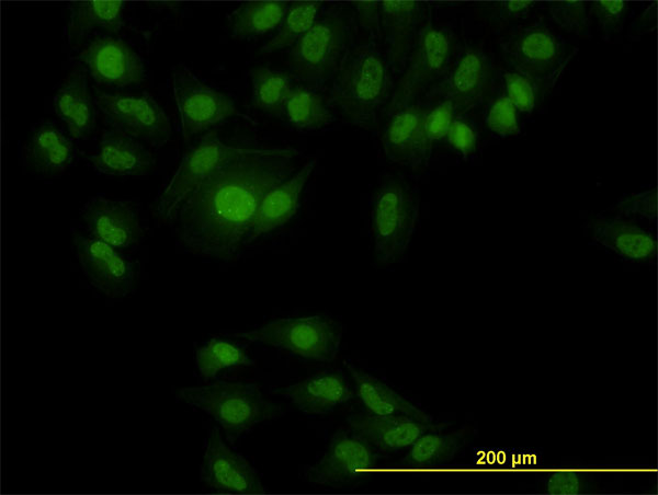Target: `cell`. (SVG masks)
<instances>
[{
  "label": "cell",
  "mask_w": 658,
  "mask_h": 495,
  "mask_svg": "<svg viewBox=\"0 0 658 495\" xmlns=\"http://www.w3.org/2000/svg\"><path fill=\"white\" fill-rule=\"evenodd\" d=\"M348 425L376 450L398 452L407 450L424 433L443 429L447 424L423 423L409 416H379L365 412L352 414L348 418Z\"/></svg>",
  "instance_id": "cell-18"
},
{
  "label": "cell",
  "mask_w": 658,
  "mask_h": 495,
  "mask_svg": "<svg viewBox=\"0 0 658 495\" xmlns=\"http://www.w3.org/2000/svg\"><path fill=\"white\" fill-rule=\"evenodd\" d=\"M76 157L72 141L53 122L35 126L23 148L26 166L45 176L63 173Z\"/></svg>",
  "instance_id": "cell-23"
},
{
  "label": "cell",
  "mask_w": 658,
  "mask_h": 495,
  "mask_svg": "<svg viewBox=\"0 0 658 495\" xmlns=\"http://www.w3.org/2000/svg\"><path fill=\"white\" fill-rule=\"evenodd\" d=\"M72 243L77 260L90 281L110 298L131 293L138 280L137 263L118 249L79 232H73Z\"/></svg>",
  "instance_id": "cell-13"
},
{
  "label": "cell",
  "mask_w": 658,
  "mask_h": 495,
  "mask_svg": "<svg viewBox=\"0 0 658 495\" xmlns=\"http://www.w3.org/2000/svg\"><path fill=\"white\" fill-rule=\"evenodd\" d=\"M79 61L92 79L102 85L125 88L143 82L144 62L125 42L114 37H97L79 54Z\"/></svg>",
  "instance_id": "cell-16"
},
{
  "label": "cell",
  "mask_w": 658,
  "mask_h": 495,
  "mask_svg": "<svg viewBox=\"0 0 658 495\" xmlns=\"http://www.w3.org/2000/svg\"><path fill=\"white\" fill-rule=\"evenodd\" d=\"M195 364L204 379L235 367H250L254 360L239 344L222 337H212L195 352Z\"/></svg>",
  "instance_id": "cell-34"
},
{
  "label": "cell",
  "mask_w": 658,
  "mask_h": 495,
  "mask_svg": "<svg viewBox=\"0 0 658 495\" xmlns=\"http://www.w3.org/2000/svg\"><path fill=\"white\" fill-rule=\"evenodd\" d=\"M384 53L393 71H401L426 19V4L419 1H382Z\"/></svg>",
  "instance_id": "cell-19"
},
{
  "label": "cell",
  "mask_w": 658,
  "mask_h": 495,
  "mask_svg": "<svg viewBox=\"0 0 658 495\" xmlns=\"http://www.w3.org/2000/svg\"><path fill=\"white\" fill-rule=\"evenodd\" d=\"M390 70L374 41L352 45L333 77L331 102L351 124L377 128L394 90Z\"/></svg>",
  "instance_id": "cell-2"
},
{
  "label": "cell",
  "mask_w": 658,
  "mask_h": 495,
  "mask_svg": "<svg viewBox=\"0 0 658 495\" xmlns=\"http://www.w3.org/2000/svg\"><path fill=\"white\" fill-rule=\"evenodd\" d=\"M351 7L359 26L367 32L371 37H378L382 32L381 2L356 1L352 2Z\"/></svg>",
  "instance_id": "cell-44"
},
{
  "label": "cell",
  "mask_w": 658,
  "mask_h": 495,
  "mask_svg": "<svg viewBox=\"0 0 658 495\" xmlns=\"http://www.w3.org/2000/svg\"><path fill=\"white\" fill-rule=\"evenodd\" d=\"M345 368L354 383L355 395L367 413L379 416H409L423 423L433 418L385 382L351 362Z\"/></svg>",
  "instance_id": "cell-25"
},
{
  "label": "cell",
  "mask_w": 658,
  "mask_h": 495,
  "mask_svg": "<svg viewBox=\"0 0 658 495\" xmlns=\"http://www.w3.org/2000/svg\"><path fill=\"white\" fill-rule=\"evenodd\" d=\"M434 429L424 433L408 449L401 463L415 468L432 467L451 462L464 446V430L442 433Z\"/></svg>",
  "instance_id": "cell-30"
},
{
  "label": "cell",
  "mask_w": 658,
  "mask_h": 495,
  "mask_svg": "<svg viewBox=\"0 0 658 495\" xmlns=\"http://www.w3.org/2000/svg\"><path fill=\"white\" fill-rule=\"evenodd\" d=\"M352 19L333 5L320 14L311 27L292 46L291 73L305 87L319 89L333 79L352 47Z\"/></svg>",
  "instance_id": "cell-4"
},
{
  "label": "cell",
  "mask_w": 658,
  "mask_h": 495,
  "mask_svg": "<svg viewBox=\"0 0 658 495\" xmlns=\"http://www.w3.org/2000/svg\"><path fill=\"white\" fill-rule=\"evenodd\" d=\"M544 491L551 495H575L590 490L588 476L572 469L549 471L543 480Z\"/></svg>",
  "instance_id": "cell-41"
},
{
  "label": "cell",
  "mask_w": 658,
  "mask_h": 495,
  "mask_svg": "<svg viewBox=\"0 0 658 495\" xmlns=\"http://www.w3.org/2000/svg\"><path fill=\"white\" fill-rule=\"evenodd\" d=\"M235 337L287 350L304 359L330 362L339 352L342 329L322 314L280 318Z\"/></svg>",
  "instance_id": "cell-6"
},
{
  "label": "cell",
  "mask_w": 658,
  "mask_h": 495,
  "mask_svg": "<svg viewBox=\"0 0 658 495\" xmlns=\"http://www.w3.org/2000/svg\"><path fill=\"white\" fill-rule=\"evenodd\" d=\"M283 1H248L227 14V26L235 38L262 35L281 25L288 8Z\"/></svg>",
  "instance_id": "cell-29"
},
{
  "label": "cell",
  "mask_w": 658,
  "mask_h": 495,
  "mask_svg": "<svg viewBox=\"0 0 658 495\" xmlns=\"http://www.w3.org/2000/svg\"><path fill=\"white\" fill-rule=\"evenodd\" d=\"M322 3L318 1H296L288 4L277 33L260 49L262 54L293 46L314 24Z\"/></svg>",
  "instance_id": "cell-36"
},
{
  "label": "cell",
  "mask_w": 658,
  "mask_h": 495,
  "mask_svg": "<svg viewBox=\"0 0 658 495\" xmlns=\"http://www.w3.org/2000/svg\"><path fill=\"white\" fill-rule=\"evenodd\" d=\"M95 102L89 91L84 70L69 72L54 96L57 116L66 124L72 139L88 138L95 127Z\"/></svg>",
  "instance_id": "cell-24"
},
{
  "label": "cell",
  "mask_w": 658,
  "mask_h": 495,
  "mask_svg": "<svg viewBox=\"0 0 658 495\" xmlns=\"http://www.w3.org/2000/svg\"><path fill=\"white\" fill-rule=\"evenodd\" d=\"M146 4L156 10H169V11H178L182 7V2L179 1H148Z\"/></svg>",
  "instance_id": "cell-45"
},
{
  "label": "cell",
  "mask_w": 658,
  "mask_h": 495,
  "mask_svg": "<svg viewBox=\"0 0 658 495\" xmlns=\"http://www.w3.org/2000/svg\"><path fill=\"white\" fill-rule=\"evenodd\" d=\"M454 34L430 21L420 27L405 70L394 87L385 116L410 105L447 72L455 54Z\"/></svg>",
  "instance_id": "cell-7"
},
{
  "label": "cell",
  "mask_w": 658,
  "mask_h": 495,
  "mask_svg": "<svg viewBox=\"0 0 658 495\" xmlns=\"http://www.w3.org/2000/svg\"><path fill=\"white\" fill-rule=\"evenodd\" d=\"M95 106L113 129L161 147L172 134L164 110L148 93H107L97 90Z\"/></svg>",
  "instance_id": "cell-10"
},
{
  "label": "cell",
  "mask_w": 658,
  "mask_h": 495,
  "mask_svg": "<svg viewBox=\"0 0 658 495\" xmlns=\"http://www.w3.org/2000/svg\"><path fill=\"white\" fill-rule=\"evenodd\" d=\"M418 196L400 176L387 175L374 193L371 206V233L375 258L388 265L406 252L416 229Z\"/></svg>",
  "instance_id": "cell-5"
},
{
  "label": "cell",
  "mask_w": 658,
  "mask_h": 495,
  "mask_svg": "<svg viewBox=\"0 0 658 495\" xmlns=\"http://www.w3.org/2000/svg\"><path fill=\"white\" fill-rule=\"evenodd\" d=\"M282 117L298 130H316L333 119L324 96L305 85H293L285 101Z\"/></svg>",
  "instance_id": "cell-31"
},
{
  "label": "cell",
  "mask_w": 658,
  "mask_h": 495,
  "mask_svg": "<svg viewBox=\"0 0 658 495\" xmlns=\"http://www.w3.org/2000/svg\"><path fill=\"white\" fill-rule=\"evenodd\" d=\"M615 209L623 215H637L653 220L657 216V192L649 188L623 196L616 203Z\"/></svg>",
  "instance_id": "cell-42"
},
{
  "label": "cell",
  "mask_w": 658,
  "mask_h": 495,
  "mask_svg": "<svg viewBox=\"0 0 658 495\" xmlns=\"http://www.w3.org/2000/svg\"><path fill=\"white\" fill-rule=\"evenodd\" d=\"M552 20L564 31L585 35L589 30L588 3L585 1H552L547 4Z\"/></svg>",
  "instance_id": "cell-37"
},
{
  "label": "cell",
  "mask_w": 658,
  "mask_h": 495,
  "mask_svg": "<svg viewBox=\"0 0 658 495\" xmlns=\"http://www.w3.org/2000/svg\"><path fill=\"white\" fill-rule=\"evenodd\" d=\"M251 77V102L256 110L281 118L290 91L293 88L287 72L266 66L253 68Z\"/></svg>",
  "instance_id": "cell-32"
},
{
  "label": "cell",
  "mask_w": 658,
  "mask_h": 495,
  "mask_svg": "<svg viewBox=\"0 0 658 495\" xmlns=\"http://www.w3.org/2000/svg\"><path fill=\"white\" fill-rule=\"evenodd\" d=\"M376 449L352 429H341L330 439L324 456L305 472L314 485L340 487L359 482L377 463Z\"/></svg>",
  "instance_id": "cell-11"
},
{
  "label": "cell",
  "mask_w": 658,
  "mask_h": 495,
  "mask_svg": "<svg viewBox=\"0 0 658 495\" xmlns=\"http://www.w3.org/2000/svg\"><path fill=\"white\" fill-rule=\"evenodd\" d=\"M535 5V1H491L480 2L477 8L490 25L501 28L525 18Z\"/></svg>",
  "instance_id": "cell-40"
},
{
  "label": "cell",
  "mask_w": 658,
  "mask_h": 495,
  "mask_svg": "<svg viewBox=\"0 0 658 495\" xmlns=\"http://www.w3.org/2000/svg\"><path fill=\"white\" fill-rule=\"evenodd\" d=\"M296 156L291 147H253L207 176L177 211L181 244L198 256L236 257L262 197L292 175Z\"/></svg>",
  "instance_id": "cell-1"
},
{
  "label": "cell",
  "mask_w": 658,
  "mask_h": 495,
  "mask_svg": "<svg viewBox=\"0 0 658 495\" xmlns=\"http://www.w3.org/2000/svg\"><path fill=\"white\" fill-rule=\"evenodd\" d=\"M485 122L499 136H515L520 133L519 111L506 94L497 96L490 103Z\"/></svg>",
  "instance_id": "cell-39"
},
{
  "label": "cell",
  "mask_w": 658,
  "mask_h": 495,
  "mask_svg": "<svg viewBox=\"0 0 658 495\" xmlns=\"http://www.w3.org/2000/svg\"><path fill=\"white\" fill-rule=\"evenodd\" d=\"M65 34L69 45H79L94 28L117 33L123 26L124 1H72Z\"/></svg>",
  "instance_id": "cell-28"
},
{
  "label": "cell",
  "mask_w": 658,
  "mask_h": 495,
  "mask_svg": "<svg viewBox=\"0 0 658 495\" xmlns=\"http://www.w3.org/2000/svg\"><path fill=\"white\" fill-rule=\"evenodd\" d=\"M424 108L426 105L415 102L385 116L381 142L385 156L392 162L412 169Z\"/></svg>",
  "instance_id": "cell-27"
},
{
  "label": "cell",
  "mask_w": 658,
  "mask_h": 495,
  "mask_svg": "<svg viewBox=\"0 0 658 495\" xmlns=\"http://www.w3.org/2000/svg\"><path fill=\"white\" fill-rule=\"evenodd\" d=\"M315 165V159L308 160L298 171L264 194L257 209L247 242L254 241L284 226L295 216L302 193Z\"/></svg>",
  "instance_id": "cell-21"
},
{
  "label": "cell",
  "mask_w": 658,
  "mask_h": 495,
  "mask_svg": "<svg viewBox=\"0 0 658 495\" xmlns=\"http://www.w3.org/2000/svg\"><path fill=\"white\" fill-rule=\"evenodd\" d=\"M628 11L627 1H592L588 3L589 16H593L603 37L622 32Z\"/></svg>",
  "instance_id": "cell-38"
},
{
  "label": "cell",
  "mask_w": 658,
  "mask_h": 495,
  "mask_svg": "<svg viewBox=\"0 0 658 495\" xmlns=\"http://www.w3.org/2000/svg\"><path fill=\"white\" fill-rule=\"evenodd\" d=\"M458 113L461 112L455 103L449 99L436 100L434 104L424 108L412 170L417 171L427 165L434 143L446 138L451 124Z\"/></svg>",
  "instance_id": "cell-33"
},
{
  "label": "cell",
  "mask_w": 658,
  "mask_h": 495,
  "mask_svg": "<svg viewBox=\"0 0 658 495\" xmlns=\"http://www.w3.org/2000/svg\"><path fill=\"white\" fill-rule=\"evenodd\" d=\"M282 395L303 413L321 415L352 400L355 392L344 373L326 370L287 385Z\"/></svg>",
  "instance_id": "cell-22"
},
{
  "label": "cell",
  "mask_w": 658,
  "mask_h": 495,
  "mask_svg": "<svg viewBox=\"0 0 658 495\" xmlns=\"http://www.w3.org/2000/svg\"><path fill=\"white\" fill-rule=\"evenodd\" d=\"M177 396L213 417L230 439L281 414V407L266 399L259 385L249 382L217 381L181 388Z\"/></svg>",
  "instance_id": "cell-3"
},
{
  "label": "cell",
  "mask_w": 658,
  "mask_h": 495,
  "mask_svg": "<svg viewBox=\"0 0 658 495\" xmlns=\"http://www.w3.org/2000/svg\"><path fill=\"white\" fill-rule=\"evenodd\" d=\"M561 73L557 72L549 77L538 78L514 70L503 71L506 95L519 112L532 113L542 104Z\"/></svg>",
  "instance_id": "cell-35"
},
{
  "label": "cell",
  "mask_w": 658,
  "mask_h": 495,
  "mask_svg": "<svg viewBox=\"0 0 658 495\" xmlns=\"http://www.w3.org/2000/svg\"><path fill=\"white\" fill-rule=\"evenodd\" d=\"M501 48L511 70L538 78L563 72L572 56L565 58V46L559 36L542 24L515 30Z\"/></svg>",
  "instance_id": "cell-14"
},
{
  "label": "cell",
  "mask_w": 658,
  "mask_h": 495,
  "mask_svg": "<svg viewBox=\"0 0 658 495\" xmlns=\"http://www.w3.org/2000/svg\"><path fill=\"white\" fill-rule=\"evenodd\" d=\"M81 215L90 237L118 250L137 244L143 237L138 214L128 202L94 196Z\"/></svg>",
  "instance_id": "cell-17"
},
{
  "label": "cell",
  "mask_w": 658,
  "mask_h": 495,
  "mask_svg": "<svg viewBox=\"0 0 658 495\" xmlns=\"http://www.w3.org/2000/svg\"><path fill=\"white\" fill-rule=\"evenodd\" d=\"M88 160L95 171L112 176L148 175L156 162L138 139L113 128L102 134L97 152Z\"/></svg>",
  "instance_id": "cell-20"
},
{
  "label": "cell",
  "mask_w": 658,
  "mask_h": 495,
  "mask_svg": "<svg viewBox=\"0 0 658 495\" xmlns=\"http://www.w3.org/2000/svg\"><path fill=\"white\" fill-rule=\"evenodd\" d=\"M590 230L594 241L624 258L648 262L656 256L654 235L631 221L598 217L591 220Z\"/></svg>",
  "instance_id": "cell-26"
},
{
  "label": "cell",
  "mask_w": 658,
  "mask_h": 495,
  "mask_svg": "<svg viewBox=\"0 0 658 495\" xmlns=\"http://www.w3.org/2000/svg\"><path fill=\"white\" fill-rule=\"evenodd\" d=\"M495 66L489 55L476 46L466 47L443 78L427 93L430 100H452L460 112L480 105L494 89Z\"/></svg>",
  "instance_id": "cell-12"
},
{
  "label": "cell",
  "mask_w": 658,
  "mask_h": 495,
  "mask_svg": "<svg viewBox=\"0 0 658 495\" xmlns=\"http://www.w3.org/2000/svg\"><path fill=\"white\" fill-rule=\"evenodd\" d=\"M253 147L225 143L216 131L202 136L183 156L157 203V214L174 219L184 199L212 173Z\"/></svg>",
  "instance_id": "cell-8"
},
{
  "label": "cell",
  "mask_w": 658,
  "mask_h": 495,
  "mask_svg": "<svg viewBox=\"0 0 658 495\" xmlns=\"http://www.w3.org/2000/svg\"><path fill=\"white\" fill-rule=\"evenodd\" d=\"M446 140L452 149L463 156H469L476 151L478 137L470 123L456 116L451 124Z\"/></svg>",
  "instance_id": "cell-43"
},
{
  "label": "cell",
  "mask_w": 658,
  "mask_h": 495,
  "mask_svg": "<svg viewBox=\"0 0 658 495\" xmlns=\"http://www.w3.org/2000/svg\"><path fill=\"white\" fill-rule=\"evenodd\" d=\"M171 85L185 141L229 117L252 122L230 97L202 82L183 64L172 70Z\"/></svg>",
  "instance_id": "cell-9"
},
{
  "label": "cell",
  "mask_w": 658,
  "mask_h": 495,
  "mask_svg": "<svg viewBox=\"0 0 658 495\" xmlns=\"http://www.w3.org/2000/svg\"><path fill=\"white\" fill-rule=\"evenodd\" d=\"M203 484L217 492L232 494H264L258 471L240 454L235 452L215 429L211 433L200 470Z\"/></svg>",
  "instance_id": "cell-15"
}]
</instances>
